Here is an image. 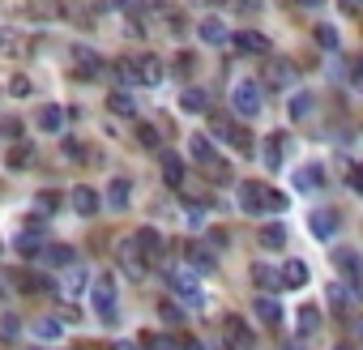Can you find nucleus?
I'll return each mask as SVG.
<instances>
[{"label": "nucleus", "mask_w": 363, "mask_h": 350, "mask_svg": "<svg viewBox=\"0 0 363 350\" xmlns=\"http://www.w3.org/2000/svg\"><path fill=\"white\" fill-rule=\"evenodd\" d=\"M317 329H321V312H317L312 304H303L299 316H295V333H299V337H312Z\"/></svg>", "instance_id": "obj_22"}, {"label": "nucleus", "mask_w": 363, "mask_h": 350, "mask_svg": "<svg viewBox=\"0 0 363 350\" xmlns=\"http://www.w3.org/2000/svg\"><path fill=\"white\" fill-rule=\"evenodd\" d=\"M34 206H39L43 214H51L56 206H65V192H51V188H47V192H39V196H34Z\"/></svg>", "instance_id": "obj_35"}, {"label": "nucleus", "mask_w": 363, "mask_h": 350, "mask_svg": "<svg viewBox=\"0 0 363 350\" xmlns=\"http://www.w3.org/2000/svg\"><path fill=\"white\" fill-rule=\"evenodd\" d=\"M231 43L239 47L244 56H270V39L261 30H239V34H231Z\"/></svg>", "instance_id": "obj_11"}, {"label": "nucleus", "mask_w": 363, "mask_h": 350, "mask_svg": "<svg viewBox=\"0 0 363 350\" xmlns=\"http://www.w3.org/2000/svg\"><path fill=\"white\" fill-rule=\"evenodd\" d=\"M137 145H141V149H159V145H163V137H159V128H154V124H145V120H141V124H137Z\"/></svg>", "instance_id": "obj_33"}, {"label": "nucleus", "mask_w": 363, "mask_h": 350, "mask_svg": "<svg viewBox=\"0 0 363 350\" xmlns=\"http://www.w3.org/2000/svg\"><path fill=\"white\" fill-rule=\"evenodd\" d=\"M299 5H308V9H317V5H321V0H299Z\"/></svg>", "instance_id": "obj_52"}, {"label": "nucleus", "mask_w": 363, "mask_h": 350, "mask_svg": "<svg viewBox=\"0 0 363 350\" xmlns=\"http://www.w3.org/2000/svg\"><path fill=\"white\" fill-rule=\"evenodd\" d=\"M334 265H338V274H346V282H350V286H359V282H363V261H359L355 248H338V253H334Z\"/></svg>", "instance_id": "obj_10"}, {"label": "nucleus", "mask_w": 363, "mask_h": 350, "mask_svg": "<svg viewBox=\"0 0 363 350\" xmlns=\"http://www.w3.org/2000/svg\"><path fill=\"white\" fill-rule=\"evenodd\" d=\"M317 43L325 47V52H338V30L334 26H317Z\"/></svg>", "instance_id": "obj_38"}, {"label": "nucleus", "mask_w": 363, "mask_h": 350, "mask_svg": "<svg viewBox=\"0 0 363 350\" xmlns=\"http://www.w3.org/2000/svg\"><path fill=\"white\" fill-rule=\"evenodd\" d=\"M39 261H47V265H73V248L69 243H43Z\"/></svg>", "instance_id": "obj_23"}, {"label": "nucleus", "mask_w": 363, "mask_h": 350, "mask_svg": "<svg viewBox=\"0 0 363 350\" xmlns=\"http://www.w3.org/2000/svg\"><path fill=\"white\" fill-rule=\"evenodd\" d=\"M112 112H116V116H137V107H133V98H128L124 90H116V94H112Z\"/></svg>", "instance_id": "obj_36"}, {"label": "nucleus", "mask_w": 363, "mask_h": 350, "mask_svg": "<svg viewBox=\"0 0 363 350\" xmlns=\"http://www.w3.org/2000/svg\"><path fill=\"white\" fill-rule=\"evenodd\" d=\"M65 201H69V210L73 214H81V218H90V214H98V206H103V196L90 188V184H77V188H69V196H65Z\"/></svg>", "instance_id": "obj_8"}, {"label": "nucleus", "mask_w": 363, "mask_h": 350, "mask_svg": "<svg viewBox=\"0 0 363 350\" xmlns=\"http://www.w3.org/2000/svg\"><path fill=\"white\" fill-rule=\"evenodd\" d=\"M145 346H150V350H176V342H167V337H154V333L145 337Z\"/></svg>", "instance_id": "obj_44"}, {"label": "nucleus", "mask_w": 363, "mask_h": 350, "mask_svg": "<svg viewBox=\"0 0 363 350\" xmlns=\"http://www.w3.org/2000/svg\"><path fill=\"white\" fill-rule=\"evenodd\" d=\"M112 350H137V346H133V342H116Z\"/></svg>", "instance_id": "obj_51"}, {"label": "nucleus", "mask_w": 363, "mask_h": 350, "mask_svg": "<svg viewBox=\"0 0 363 350\" xmlns=\"http://www.w3.org/2000/svg\"><path fill=\"white\" fill-rule=\"evenodd\" d=\"M9 90L22 98V94H30V81H26V77H13V86H9Z\"/></svg>", "instance_id": "obj_45"}, {"label": "nucleus", "mask_w": 363, "mask_h": 350, "mask_svg": "<svg viewBox=\"0 0 363 350\" xmlns=\"http://www.w3.org/2000/svg\"><path fill=\"white\" fill-rule=\"evenodd\" d=\"M188 265L192 269H201V274H214L218 265H214V257L205 253V248H197V243H188Z\"/></svg>", "instance_id": "obj_30"}, {"label": "nucleus", "mask_w": 363, "mask_h": 350, "mask_svg": "<svg viewBox=\"0 0 363 350\" xmlns=\"http://www.w3.org/2000/svg\"><path fill=\"white\" fill-rule=\"evenodd\" d=\"M252 312H256V321H261V325H282V308H278V299H270V295H261V299H256V304H252Z\"/></svg>", "instance_id": "obj_18"}, {"label": "nucleus", "mask_w": 363, "mask_h": 350, "mask_svg": "<svg viewBox=\"0 0 363 350\" xmlns=\"http://www.w3.org/2000/svg\"><path fill=\"white\" fill-rule=\"evenodd\" d=\"M321 184H325V167H321V163H308V167L295 171V188H299V192H317Z\"/></svg>", "instance_id": "obj_17"}, {"label": "nucleus", "mask_w": 363, "mask_h": 350, "mask_svg": "<svg viewBox=\"0 0 363 350\" xmlns=\"http://www.w3.org/2000/svg\"><path fill=\"white\" fill-rule=\"evenodd\" d=\"M338 350H346V346H338Z\"/></svg>", "instance_id": "obj_56"}, {"label": "nucleus", "mask_w": 363, "mask_h": 350, "mask_svg": "<svg viewBox=\"0 0 363 350\" xmlns=\"http://www.w3.org/2000/svg\"><path fill=\"white\" fill-rule=\"evenodd\" d=\"M355 333H359V337H363V316H359V321H355Z\"/></svg>", "instance_id": "obj_54"}, {"label": "nucleus", "mask_w": 363, "mask_h": 350, "mask_svg": "<svg viewBox=\"0 0 363 350\" xmlns=\"http://www.w3.org/2000/svg\"><path fill=\"white\" fill-rule=\"evenodd\" d=\"M210 243H214V248H227V231L214 227V231H210Z\"/></svg>", "instance_id": "obj_47"}, {"label": "nucleus", "mask_w": 363, "mask_h": 350, "mask_svg": "<svg viewBox=\"0 0 363 350\" xmlns=\"http://www.w3.org/2000/svg\"><path fill=\"white\" fill-rule=\"evenodd\" d=\"M184 350H201V342H184Z\"/></svg>", "instance_id": "obj_53"}, {"label": "nucleus", "mask_w": 363, "mask_h": 350, "mask_svg": "<svg viewBox=\"0 0 363 350\" xmlns=\"http://www.w3.org/2000/svg\"><path fill=\"white\" fill-rule=\"evenodd\" d=\"M30 159H34V141H18V145L9 149V167H13V171L30 167Z\"/></svg>", "instance_id": "obj_28"}, {"label": "nucleus", "mask_w": 363, "mask_h": 350, "mask_svg": "<svg viewBox=\"0 0 363 350\" xmlns=\"http://www.w3.org/2000/svg\"><path fill=\"white\" fill-rule=\"evenodd\" d=\"M210 128H214V137H227V145H231V149H239L244 159L252 154V133H248V128H235L231 120H214Z\"/></svg>", "instance_id": "obj_9"}, {"label": "nucleus", "mask_w": 363, "mask_h": 350, "mask_svg": "<svg viewBox=\"0 0 363 350\" xmlns=\"http://www.w3.org/2000/svg\"><path fill=\"white\" fill-rule=\"evenodd\" d=\"M252 282L261 286V290H278V286H282V278H278V274H274L270 265H261V261L252 265Z\"/></svg>", "instance_id": "obj_29"}, {"label": "nucleus", "mask_w": 363, "mask_h": 350, "mask_svg": "<svg viewBox=\"0 0 363 350\" xmlns=\"http://www.w3.org/2000/svg\"><path fill=\"white\" fill-rule=\"evenodd\" d=\"M94 308H98V316L107 325H116V278L112 274H103L94 282Z\"/></svg>", "instance_id": "obj_5"}, {"label": "nucleus", "mask_w": 363, "mask_h": 350, "mask_svg": "<svg viewBox=\"0 0 363 350\" xmlns=\"http://www.w3.org/2000/svg\"><path fill=\"white\" fill-rule=\"evenodd\" d=\"M312 107H317V98L308 94V90H299V94L291 98V107H286V112H291V120L299 124V120H308V116H312Z\"/></svg>", "instance_id": "obj_26"}, {"label": "nucleus", "mask_w": 363, "mask_h": 350, "mask_svg": "<svg viewBox=\"0 0 363 350\" xmlns=\"http://www.w3.org/2000/svg\"><path fill=\"white\" fill-rule=\"evenodd\" d=\"M69 56H73V65H77V77H98V73H103V60L90 52L86 43H73Z\"/></svg>", "instance_id": "obj_13"}, {"label": "nucleus", "mask_w": 363, "mask_h": 350, "mask_svg": "<svg viewBox=\"0 0 363 350\" xmlns=\"http://www.w3.org/2000/svg\"><path fill=\"white\" fill-rule=\"evenodd\" d=\"M159 312H163V321H167V325H180V321H184V312H180L176 304H163Z\"/></svg>", "instance_id": "obj_42"}, {"label": "nucleus", "mask_w": 363, "mask_h": 350, "mask_svg": "<svg viewBox=\"0 0 363 350\" xmlns=\"http://www.w3.org/2000/svg\"><path fill=\"white\" fill-rule=\"evenodd\" d=\"M180 107H184V112H192V116H201L205 107H210V94L197 90V86H188V90L180 94Z\"/></svg>", "instance_id": "obj_25"}, {"label": "nucleus", "mask_w": 363, "mask_h": 350, "mask_svg": "<svg viewBox=\"0 0 363 350\" xmlns=\"http://www.w3.org/2000/svg\"><path fill=\"white\" fill-rule=\"evenodd\" d=\"M355 81H359V86H363V60H359V65H355Z\"/></svg>", "instance_id": "obj_50"}, {"label": "nucleus", "mask_w": 363, "mask_h": 350, "mask_svg": "<svg viewBox=\"0 0 363 350\" xmlns=\"http://www.w3.org/2000/svg\"><path fill=\"white\" fill-rule=\"evenodd\" d=\"M133 239H137V248H141V253H145V261H154V257H159V253H163V235H159V231H154V227H141V231H137Z\"/></svg>", "instance_id": "obj_21"}, {"label": "nucleus", "mask_w": 363, "mask_h": 350, "mask_svg": "<svg viewBox=\"0 0 363 350\" xmlns=\"http://www.w3.org/2000/svg\"><path fill=\"white\" fill-rule=\"evenodd\" d=\"M252 346H256L252 329H248L239 316H227V321H223V350H252Z\"/></svg>", "instance_id": "obj_7"}, {"label": "nucleus", "mask_w": 363, "mask_h": 350, "mask_svg": "<svg viewBox=\"0 0 363 350\" xmlns=\"http://www.w3.org/2000/svg\"><path fill=\"white\" fill-rule=\"evenodd\" d=\"M278 278H282V286L299 290V286H308V278H312V269H308V261H286V265L278 269Z\"/></svg>", "instance_id": "obj_16"}, {"label": "nucleus", "mask_w": 363, "mask_h": 350, "mask_svg": "<svg viewBox=\"0 0 363 350\" xmlns=\"http://www.w3.org/2000/svg\"><path fill=\"white\" fill-rule=\"evenodd\" d=\"M0 337H5V342L18 337V316H0Z\"/></svg>", "instance_id": "obj_40"}, {"label": "nucleus", "mask_w": 363, "mask_h": 350, "mask_svg": "<svg viewBox=\"0 0 363 350\" xmlns=\"http://www.w3.org/2000/svg\"><path fill=\"white\" fill-rule=\"evenodd\" d=\"M86 290V269H69L65 274V295L73 299V295H81Z\"/></svg>", "instance_id": "obj_34"}, {"label": "nucleus", "mask_w": 363, "mask_h": 350, "mask_svg": "<svg viewBox=\"0 0 363 350\" xmlns=\"http://www.w3.org/2000/svg\"><path fill=\"white\" fill-rule=\"evenodd\" d=\"M235 5H239L244 13H261V0H235Z\"/></svg>", "instance_id": "obj_46"}, {"label": "nucleus", "mask_w": 363, "mask_h": 350, "mask_svg": "<svg viewBox=\"0 0 363 350\" xmlns=\"http://www.w3.org/2000/svg\"><path fill=\"white\" fill-rule=\"evenodd\" d=\"M34 333H39L43 342H56V337H60V325H56V321H39V325H34Z\"/></svg>", "instance_id": "obj_39"}, {"label": "nucleus", "mask_w": 363, "mask_h": 350, "mask_svg": "<svg viewBox=\"0 0 363 350\" xmlns=\"http://www.w3.org/2000/svg\"><path fill=\"white\" fill-rule=\"evenodd\" d=\"M163 180H167L171 188H180V180H184V163H180L176 154H163Z\"/></svg>", "instance_id": "obj_32"}, {"label": "nucleus", "mask_w": 363, "mask_h": 350, "mask_svg": "<svg viewBox=\"0 0 363 350\" xmlns=\"http://www.w3.org/2000/svg\"><path fill=\"white\" fill-rule=\"evenodd\" d=\"M137 81L141 86H159L163 81V60L159 56H141L137 60Z\"/></svg>", "instance_id": "obj_20"}, {"label": "nucleus", "mask_w": 363, "mask_h": 350, "mask_svg": "<svg viewBox=\"0 0 363 350\" xmlns=\"http://www.w3.org/2000/svg\"><path fill=\"white\" fill-rule=\"evenodd\" d=\"M39 128L43 133H60L65 128V107H43L39 112Z\"/></svg>", "instance_id": "obj_27"}, {"label": "nucleus", "mask_w": 363, "mask_h": 350, "mask_svg": "<svg viewBox=\"0 0 363 350\" xmlns=\"http://www.w3.org/2000/svg\"><path fill=\"white\" fill-rule=\"evenodd\" d=\"M270 86H274V90L295 86V65H291V60H274V65H270Z\"/></svg>", "instance_id": "obj_24"}, {"label": "nucleus", "mask_w": 363, "mask_h": 350, "mask_svg": "<svg viewBox=\"0 0 363 350\" xmlns=\"http://www.w3.org/2000/svg\"><path fill=\"white\" fill-rule=\"evenodd\" d=\"M197 34H201V43H205V47H223V43L231 39V30H227V22H223V18H214V13H210V18H201V26H197Z\"/></svg>", "instance_id": "obj_12"}, {"label": "nucleus", "mask_w": 363, "mask_h": 350, "mask_svg": "<svg viewBox=\"0 0 363 350\" xmlns=\"http://www.w3.org/2000/svg\"><path fill=\"white\" fill-rule=\"evenodd\" d=\"M231 112L244 116V120H256V116L265 112V90L256 86L252 77H239V81L231 86Z\"/></svg>", "instance_id": "obj_1"}, {"label": "nucleus", "mask_w": 363, "mask_h": 350, "mask_svg": "<svg viewBox=\"0 0 363 350\" xmlns=\"http://www.w3.org/2000/svg\"><path fill=\"white\" fill-rule=\"evenodd\" d=\"M286 145H291V137H286V133H274V137H265L261 163H265L270 171H278V167H282V159H286Z\"/></svg>", "instance_id": "obj_14"}, {"label": "nucleus", "mask_w": 363, "mask_h": 350, "mask_svg": "<svg viewBox=\"0 0 363 350\" xmlns=\"http://www.w3.org/2000/svg\"><path fill=\"white\" fill-rule=\"evenodd\" d=\"M350 188H355V192H359V196H363V167H359V171H355V175H350Z\"/></svg>", "instance_id": "obj_48"}, {"label": "nucleus", "mask_w": 363, "mask_h": 350, "mask_svg": "<svg viewBox=\"0 0 363 350\" xmlns=\"http://www.w3.org/2000/svg\"><path fill=\"white\" fill-rule=\"evenodd\" d=\"M338 227H342V214H338V210H329V206H321V210L308 214V231H312L321 243H329V239L338 235Z\"/></svg>", "instance_id": "obj_6"}, {"label": "nucleus", "mask_w": 363, "mask_h": 350, "mask_svg": "<svg viewBox=\"0 0 363 350\" xmlns=\"http://www.w3.org/2000/svg\"><path fill=\"white\" fill-rule=\"evenodd\" d=\"M128 196H133V184L124 175H116L107 184V192H103V206H107V210H128Z\"/></svg>", "instance_id": "obj_15"}, {"label": "nucleus", "mask_w": 363, "mask_h": 350, "mask_svg": "<svg viewBox=\"0 0 363 350\" xmlns=\"http://www.w3.org/2000/svg\"><path fill=\"white\" fill-rule=\"evenodd\" d=\"M107 5H112V9H120V13H137L145 0H107Z\"/></svg>", "instance_id": "obj_41"}, {"label": "nucleus", "mask_w": 363, "mask_h": 350, "mask_svg": "<svg viewBox=\"0 0 363 350\" xmlns=\"http://www.w3.org/2000/svg\"><path fill=\"white\" fill-rule=\"evenodd\" d=\"M116 257H120V265H124V274H128V278H145L150 261H145V253L137 248V239H133V235L116 243Z\"/></svg>", "instance_id": "obj_4"}, {"label": "nucleus", "mask_w": 363, "mask_h": 350, "mask_svg": "<svg viewBox=\"0 0 363 350\" xmlns=\"http://www.w3.org/2000/svg\"><path fill=\"white\" fill-rule=\"evenodd\" d=\"M235 201H239L244 214H270V188L256 184V180H244L235 188Z\"/></svg>", "instance_id": "obj_3"}, {"label": "nucleus", "mask_w": 363, "mask_h": 350, "mask_svg": "<svg viewBox=\"0 0 363 350\" xmlns=\"http://www.w3.org/2000/svg\"><path fill=\"white\" fill-rule=\"evenodd\" d=\"M112 69H116V81H124V86L137 81V60H116Z\"/></svg>", "instance_id": "obj_37"}, {"label": "nucleus", "mask_w": 363, "mask_h": 350, "mask_svg": "<svg viewBox=\"0 0 363 350\" xmlns=\"http://www.w3.org/2000/svg\"><path fill=\"white\" fill-rule=\"evenodd\" d=\"M342 5H346V9L355 13V9H363V0H342Z\"/></svg>", "instance_id": "obj_49"}, {"label": "nucleus", "mask_w": 363, "mask_h": 350, "mask_svg": "<svg viewBox=\"0 0 363 350\" xmlns=\"http://www.w3.org/2000/svg\"><path fill=\"white\" fill-rule=\"evenodd\" d=\"M167 282H171V290L180 299H188V304H197V299H201V286H197L192 274H167Z\"/></svg>", "instance_id": "obj_19"}, {"label": "nucleus", "mask_w": 363, "mask_h": 350, "mask_svg": "<svg viewBox=\"0 0 363 350\" xmlns=\"http://www.w3.org/2000/svg\"><path fill=\"white\" fill-rule=\"evenodd\" d=\"M286 350H299V346H286Z\"/></svg>", "instance_id": "obj_55"}, {"label": "nucleus", "mask_w": 363, "mask_h": 350, "mask_svg": "<svg viewBox=\"0 0 363 350\" xmlns=\"http://www.w3.org/2000/svg\"><path fill=\"white\" fill-rule=\"evenodd\" d=\"M256 243H261V248H274V253H278V248L286 243V227H261V235H256Z\"/></svg>", "instance_id": "obj_31"}, {"label": "nucleus", "mask_w": 363, "mask_h": 350, "mask_svg": "<svg viewBox=\"0 0 363 350\" xmlns=\"http://www.w3.org/2000/svg\"><path fill=\"white\" fill-rule=\"evenodd\" d=\"M286 210V192H274L270 188V214H282Z\"/></svg>", "instance_id": "obj_43"}, {"label": "nucleus", "mask_w": 363, "mask_h": 350, "mask_svg": "<svg viewBox=\"0 0 363 350\" xmlns=\"http://www.w3.org/2000/svg\"><path fill=\"white\" fill-rule=\"evenodd\" d=\"M188 154H192V159H197V163H201L205 171H210V180H214V184H227V180H231V167H227V163L218 159L214 141L205 137V133H197V137L188 141Z\"/></svg>", "instance_id": "obj_2"}]
</instances>
